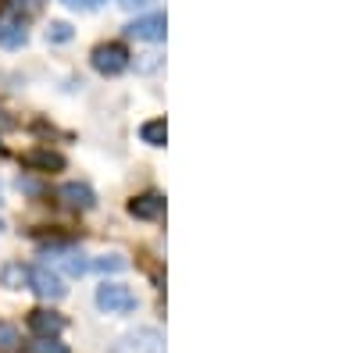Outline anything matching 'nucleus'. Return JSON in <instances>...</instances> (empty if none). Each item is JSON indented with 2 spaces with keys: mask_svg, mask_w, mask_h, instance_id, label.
<instances>
[{
  "mask_svg": "<svg viewBox=\"0 0 357 353\" xmlns=\"http://www.w3.org/2000/svg\"><path fill=\"white\" fill-rule=\"evenodd\" d=\"M97 307L104 311V314H132L136 311V292L129 289V285H122V282H104V285H97Z\"/></svg>",
  "mask_w": 357,
  "mask_h": 353,
  "instance_id": "f257e3e1",
  "label": "nucleus"
},
{
  "mask_svg": "<svg viewBox=\"0 0 357 353\" xmlns=\"http://www.w3.org/2000/svg\"><path fill=\"white\" fill-rule=\"evenodd\" d=\"M89 65H93L100 75H122L129 68V50L122 43H100L89 54Z\"/></svg>",
  "mask_w": 357,
  "mask_h": 353,
  "instance_id": "f03ea898",
  "label": "nucleus"
},
{
  "mask_svg": "<svg viewBox=\"0 0 357 353\" xmlns=\"http://www.w3.org/2000/svg\"><path fill=\"white\" fill-rule=\"evenodd\" d=\"M114 353H165V336L158 329H136L118 339Z\"/></svg>",
  "mask_w": 357,
  "mask_h": 353,
  "instance_id": "7ed1b4c3",
  "label": "nucleus"
},
{
  "mask_svg": "<svg viewBox=\"0 0 357 353\" xmlns=\"http://www.w3.org/2000/svg\"><path fill=\"white\" fill-rule=\"evenodd\" d=\"M29 289H33L40 300H61L68 292L65 279L57 272H50V268H43V264H40V268H29Z\"/></svg>",
  "mask_w": 357,
  "mask_h": 353,
  "instance_id": "20e7f679",
  "label": "nucleus"
},
{
  "mask_svg": "<svg viewBox=\"0 0 357 353\" xmlns=\"http://www.w3.org/2000/svg\"><path fill=\"white\" fill-rule=\"evenodd\" d=\"M165 29H168L165 15H161V11H151V15H139L136 22H129L126 33H129L132 40H143V43H161V40H165Z\"/></svg>",
  "mask_w": 357,
  "mask_h": 353,
  "instance_id": "39448f33",
  "label": "nucleus"
},
{
  "mask_svg": "<svg viewBox=\"0 0 357 353\" xmlns=\"http://www.w3.org/2000/svg\"><path fill=\"white\" fill-rule=\"evenodd\" d=\"M29 332H33L36 339H57V336L65 332V317L57 314V311L36 307V311H29Z\"/></svg>",
  "mask_w": 357,
  "mask_h": 353,
  "instance_id": "423d86ee",
  "label": "nucleus"
},
{
  "mask_svg": "<svg viewBox=\"0 0 357 353\" xmlns=\"http://www.w3.org/2000/svg\"><path fill=\"white\" fill-rule=\"evenodd\" d=\"M129 214L139 218V221H158V218L165 214V196L154 193V189H146V193L132 196V200H129Z\"/></svg>",
  "mask_w": 357,
  "mask_h": 353,
  "instance_id": "0eeeda50",
  "label": "nucleus"
},
{
  "mask_svg": "<svg viewBox=\"0 0 357 353\" xmlns=\"http://www.w3.org/2000/svg\"><path fill=\"white\" fill-rule=\"evenodd\" d=\"M57 200H61L68 211H89L97 203V193L86 182H65L61 189H57Z\"/></svg>",
  "mask_w": 357,
  "mask_h": 353,
  "instance_id": "6e6552de",
  "label": "nucleus"
},
{
  "mask_svg": "<svg viewBox=\"0 0 357 353\" xmlns=\"http://www.w3.org/2000/svg\"><path fill=\"white\" fill-rule=\"evenodd\" d=\"M22 164L29 171H65V157L57 150H50V146H36V150H29L22 157Z\"/></svg>",
  "mask_w": 357,
  "mask_h": 353,
  "instance_id": "1a4fd4ad",
  "label": "nucleus"
},
{
  "mask_svg": "<svg viewBox=\"0 0 357 353\" xmlns=\"http://www.w3.org/2000/svg\"><path fill=\"white\" fill-rule=\"evenodd\" d=\"M25 40H29V33H25V22L22 18H0V43L18 50Z\"/></svg>",
  "mask_w": 357,
  "mask_h": 353,
  "instance_id": "9d476101",
  "label": "nucleus"
},
{
  "mask_svg": "<svg viewBox=\"0 0 357 353\" xmlns=\"http://www.w3.org/2000/svg\"><path fill=\"white\" fill-rule=\"evenodd\" d=\"M0 285L4 289H29V264L22 260H11L0 268Z\"/></svg>",
  "mask_w": 357,
  "mask_h": 353,
  "instance_id": "9b49d317",
  "label": "nucleus"
},
{
  "mask_svg": "<svg viewBox=\"0 0 357 353\" xmlns=\"http://www.w3.org/2000/svg\"><path fill=\"white\" fill-rule=\"evenodd\" d=\"M139 139H143L146 146H165V139H168L165 118H151V122H143V125H139Z\"/></svg>",
  "mask_w": 357,
  "mask_h": 353,
  "instance_id": "f8f14e48",
  "label": "nucleus"
},
{
  "mask_svg": "<svg viewBox=\"0 0 357 353\" xmlns=\"http://www.w3.org/2000/svg\"><path fill=\"white\" fill-rule=\"evenodd\" d=\"M89 268H97V272H126L129 268V260L122 257V253H104V257H97Z\"/></svg>",
  "mask_w": 357,
  "mask_h": 353,
  "instance_id": "ddd939ff",
  "label": "nucleus"
},
{
  "mask_svg": "<svg viewBox=\"0 0 357 353\" xmlns=\"http://www.w3.org/2000/svg\"><path fill=\"white\" fill-rule=\"evenodd\" d=\"M54 257L61 260V264H65V268H68L72 275H82V272H89V260H82V253H72V250H68V253H57V250H54Z\"/></svg>",
  "mask_w": 357,
  "mask_h": 353,
  "instance_id": "4468645a",
  "label": "nucleus"
},
{
  "mask_svg": "<svg viewBox=\"0 0 357 353\" xmlns=\"http://www.w3.org/2000/svg\"><path fill=\"white\" fill-rule=\"evenodd\" d=\"M18 329L15 325H4V321H0V350L4 353H11V350H18Z\"/></svg>",
  "mask_w": 357,
  "mask_h": 353,
  "instance_id": "2eb2a0df",
  "label": "nucleus"
},
{
  "mask_svg": "<svg viewBox=\"0 0 357 353\" xmlns=\"http://www.w3.org/2000/svg\"><path fill=\"white\" fill-rule=\"evenodd\" d=\"M47 36H50L54 43H65V40L72 36V29H68L65 22H54V25H50V33H47Z\"/></svg>",
  "mask_w": 357,
  "mask_h": 353,
  "instance_id": "dca6fc26",
  "label": "nucleus"
},
{
  "mask_svg": "<svg viewBox=\"0 0 357 353\" xmlns=\"http://www.w3.org/2000/svg\"><path fill=\"white\" fill-rule=\"evenodd\" d=\"M33 350H36V353H68V350H65L61 343H57V339H40Z\"/></svg>",
  "mask_w": 357,
  "mask_h": 353,
  "instance_id": "f3484780",
  "label": "nucleus"
},
{
  "mask_svg": "<svg viewBox=\"0 0 357 353\" xmlns=\"http://www.w3.org/2000/svg\"><path fill=\"white\" fill-rule=\"evenodd\" d=\"M65 4H68L72 11H97L104 0H65Z\"/></svg>",
  "mask_w": 357,
  "mask_h": 353,
  "instance_id": "a211bd4d",
  "label": "nucleus"
},
{
  "mask_svg": "<svg viewBox=\"0 0 357 353\" xmlns=\"http://www.w3.org/2000/svg\"><path fill=\"white\" fill-rule=\"evenodd\" d=\"M118 4H122V8H146L151 0H118Z\"/></svg>",
  "mask_w": 357,
  "mask_h": 353,
  "instance_id": "6ab92c4d",
  "label": "nucleus"
},
{
  "mask_svg": "<svg viewBox=\"0 0 357 353\" xmlns=\"http://www.w3.org/2000/svg\"><path fill=\"white\" fill-rule=\"evenodd\" d=\"M0 228H4V221H0Z\"/></svg>",
  "mask_w": 357,
  "mask_h": 353,
  "instance_id": "aec40b11",
  "label": "nucleus"
}]
</instances>
